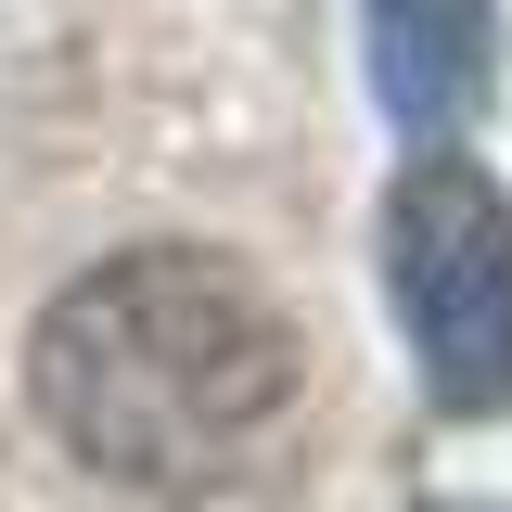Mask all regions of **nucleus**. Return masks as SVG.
Returning <instances> with one entry per match:
<instances>
[{"label": "nucleus", "instance_id": "20e7f679", "mask_svg": "<svg viewBox=\"0 0 512 512\" xmlns=\"http://www.w3.org/2000/svg\"><path fill=\"white\" fill-rule=\"evenodd\" d=\"M448 512H461V500H448Z\"/></svg>", "mask_w": 512, "mask_h": 512}, {"label": "nucleus", "instance_id": "f257e3e1", "mask_svg": "<svg viewBox=\"0 0 512 512\" xmlns=\"http://www.w3.org/2000/svg\"><path fill=\"white\" fill-rule=\"evenodd\" d=\"M308 384L282 295L205 244H128L77 269L26 333V397L103 487H218Z\"/></svg>", "mask_w": 512, "mask_h": 512}, {"label": "nucleus", "instance_id": "7ed1b4c3", "mask_svg": "<svg viewBox=\"0 0 512 512\" xmlns=\"http://www.w3.org/2000/svg\"><path fill=\"white\" fill-rule=\"evenodd\" d=\"M359 39H372V103L436 154L500 77V0H359Z\"/></svg>", "mask_w": 512, "mask_h": 512}, {"label": "nucleus", "instance_id": "f03ea898", "mask_svg": "<svg viewBox=\"0 0 512 512\" xmlns=\"http://www.w3.org/2000/svg\"><path fill=\"white\" fill-rule=\"evenodd\" d=\"M384 295L436 423L512 410V192L474 154H410L384 192Z\"/></svg>", "mask_w": 512, "mask_h": 512}]
</instances>
